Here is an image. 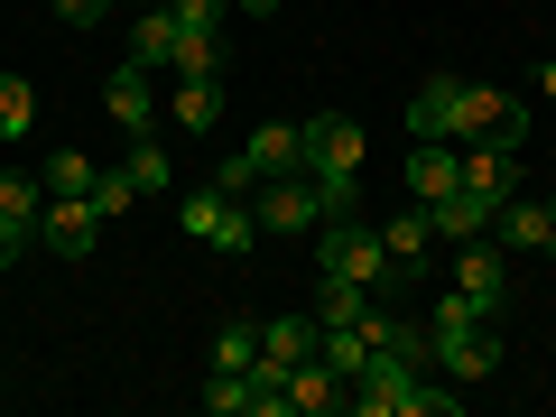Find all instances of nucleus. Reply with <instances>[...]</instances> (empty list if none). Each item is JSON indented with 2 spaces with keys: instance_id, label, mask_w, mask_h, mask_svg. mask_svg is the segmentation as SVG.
Masks as SVG:
<instances>
[{
  "instance_id": "19",
  "label": "nucleus",
  "mask_w": 556,
  "mask_h": 417,
  "mask_svg": "<svg viewBox=\"0 0 556 417\" xmlns=\"http://www.w3.org/2000/svg\"><path fill=\"white\" fill-rule=\"evenodd\" d=\"M167 112H177V130H214L223 121V75H177Z\"/></svg>"
},
{
  "instance_id": "9",
  "label": "nucleus",
  "mask_w": 556,
  "mask_h": 417,
  "mask_svg": "<svg viewBox=\"0 0 556 417\" xmlns=\"http://www.w3.org/2000/svg\"><path fill=\"white\" fill-rule=\"evenodd\" d=\"M464 130V75H427L408 93V139H455Z\"/></svg>"
},
{
  "instance_id": "25",
  "label": "nucleus",
  "mask_w": 556,
  "mask_h": 417,
  "mask_svg": "<svg viewBox=\"0 0 556 417\" xmlns=\"http://www.w3.org/2000/svg\"><path fill=\"white\" fill-rule=\"evenodd\" d=\"M38 177H47V195H93V177H102V167H93V159H75V149H56V159H47Z\"/></svg>"
},
{
  "instance_id": "23",
  "label": "nucleus",
  "mask_w": 556,
  "mask_h": 417,
  "mask_svg": "<svg viewBox=\"0 0 556 417\" xmlns=\"http://www.w3.org/2000/svg\"><path fill=\"white\" fill-rule=\"evenodd\" d=\"M38 130V93H28V75H0V139H28Z\"/></svg>"
},
{
  "instance_id": "4",
  "label": "nucleus",
  "mask_w": 556,
  "mask_h": 417,
  "mask_svg": "<svg viewBox=\"0 0 556 417\" xmlns=\"http://www.w3.org/2000/svg\"><path fill=\"white\" fill-rule=\"evenodd\" d=\"M177 223H186V241H204V251H223V260H241L260 241L251 195H223V186H195V195L177 204Z\"/></svg>"
},
{
  "instance_id": "22",
  "label": "nucleus",
  "mask_w": 556,
  "mask_h": 417,
  "mask_svg": "<svg viewBox=\"0 0 556 417\" xmlns=\"http://www.w3.org/2000/svg\"><path fill=\"white\" fill-rule=\"evenodd\" d=\"M130 186L139 195H167V186H177V159H167L159 139H130Z\"/></svg>"
},
{
  "instance_id": "32",
  "label": "nucleus",
  "mask_w": 556,
  "mask_h": 417,
  "mask_svg": "<svg viewBox=\"0 0 556 417\" xmlns=\"http://www.w3.org/2000/svg\"><path fill=\"white\" fill-rule=\"evenodd\" d=\"M130 10H167V0H130Z\"/></svg>"
},
{
  "instance_id": "28",
  "label": "nucleus",
  "mask_w": 556,
  "mask_h": 417,
  "mask_svg": "<svg viewBox=\"0 0 556 417\" xmlns=\"http://www.w3.org/2000/svg\"><path fill=\"white\" fill-rule=\"evenodd\" d=\"M102 10H112V0H56V20H65V28H93Z\"/></svg>"
},
{
  "instance_id": "29",
  "label": "nucleus",
  "mask_w": 556,
  "mask_h": 417,
  "mask_svg": "<svg viewBox=\"0 0 556 417\" xmlns=\"http://www.w3.org/2000/svg\"><path fill=\"white\" fill-rule=\"evenodd\" d=\"M28 241H38V232H20V223L0 214V269H10V260H28Z\"/></svg>"
},
{
  "instance_id": "18",
  "label": "nucleus",
  "mask_w": 556,
  "mask_h": 417,
  "mask_svg": "<svg viewBox=\"0 0 556 417\" xmlns=\"http://www.w3.org/2000/svg\"><path fill=\"white\" fill-rule=\"evenodd\" d=\"M362 334H371V353H399V362H437V343H427V325L417 316H362Z\"/></svg>"
},
{
  "instance_id": "1",
  "label": "nucleus",
  "mask_w": 556,
  "mask_h": 417,
  "mask_svg": "<svg viewBox=\"0 0 556 417\" xmlns=\"http://www.w3.org/2000/svg\"><path fill=\"white\" fill-rule=\"evenodd\" d=\"M427 343H437V371L464 380V390H482V380L501 371V316H482L464 288H445V298L427 306Z\"/></svg>"
},
{
  "instance_id": "17",
  "label": "nucleus",
  "mask_w": 556,
  "mask_h": 417,
  "mask_svg": "<svg viewBox=\"0 0 556 417\" xmlns=\"http://www.w3.org/2000/svg\"><path fill=\"white\" fill-rule=\"evenodd\" d=\"M316 334H325L316 316H260V353H269L278 371H298V362L316 353Z\"/></svg>"
},
{
  "instance_id": "3",
  "label": "nucleus",
  "mask_w": 556,
  "mask_h": 417,
  "mask_svg": "<svg viewBox=\"0 0 556 417\" xmlns=\"http://www.w3.org/2000/svg\"><path fill=\"white\" fill-rule=\"evenodd\" d=\"M298 130H306V186H316L325 223L353 214V204H362V121L316 112V121H298Z\"/></svg>"
},
{
  "instance_id": "31",
  "label": "nucleus",
  "mask_w": 556,
  "mask_h": 417,
  "mask_svg": "<svg viewBox=\"0 0 556 417\" xmlns=\"http://www.w3.org/2000/svg\"><path fill=\"white\" fill-rule=\"evenodd\" d=\"M232 10H251V20H269V10H278V0H232Z\"/></svg>"
},
{
  "instance_id": "14",
  "label": "nucleus",
  "mask_w": 556,
  "mask_h": 417,
  "mask_svg": "<svg viewBox=\"0 0 556 417\" xmlns=\"http://www.w3.org/2000/svg\"><path fill=\"white\" fill-rule=\"evenodd\" d=\"M427 223H437V241H482V232L501 223V204H492V195H464V186H455L445 204H427Z\"/></svg>"
},
{
  "instance_id": "10",
  "label": "nucleus",
  "mask_w": 556,
  "mask_h": 417,
  "mask_svg": "<svg viewBox=\"0 0 556 417\" xmlns=\"http://www.w3.org/2000/svg\"><path fill=\"white\" fill-rule=\"evenodd\" d=\"M241 167H251V177H306V130H298V121L251 130V139H241Z\"/></svg>"
},
{
  "instance_id": "12",
  "label": "nucleus",
  "mask_w": 556,
  "mask_h": 417,
  "mask_svg": "<svg viewBox=\"0 0 556 417\" xmlns=\"http://www.w3.org/2000/svg\"><path fill=\"white\" fill-rule=\"evenodd\" d=\"M455 186H464L455 139H417V149H408V204H445Z\"/></svg>"
},
{
  "instance_id": "11",
  "label": "nucleus",
  "mask_w": 556,
  "mask_h": 417,
  "mask_svg": "<svg viewBox=\"0 0 556 417\" xmlns=\"http://www.w3.org/2000/svg\"><path fill=\"white\" fill-rule=\"evenodd\" d=\"M102 112H112L130 139H149V121H159V84H149V65H112V84H102Z\"/></svg>"
},
{
  "instance_id": "16",
  "label": "nucleus",
  "mask_w": 556,
  "mask_h": 417,
  "mask_svg": "<svg viewBox=\"0 0 556 417\" xmlns=\"http://www.w3.org/2000/svg\"><path fill=\"white\" fill-rule=\"evenodd\" d=\"M455 288L482 306V316H501L510 306V278H501V251H482V241H464V269H455Z\"/></svg>"
},
{
  "instance_id": "15",
  "label": "nucleus",
  "mask_w": 556,
  "mask_h": 417,
  "mask_svg": "<svg viewBox=\"0 0 556 417\" xmlns=\"http://www.w3.org/2000/svg\"><path fill=\"white\" fill-rule=\"evenodd\" d=\"M455 159H464V195H510V159H519V149H501V139H464V149H455Z\"/></svg>"
},
{
  "instance_id": "20",
  "label": "nucleus",
  "mask_w": 556,
  "mask_h": 417,
  "mask_svg": "<svg viewBox=\"0 0 556 417\" xmlns=\"http://www.w3.org/2000/svg\"><path fill=\"white\" fill-rule=\"evenodd\" d=\"M167 56H177V10H130V65L159 75Z\"/></svg>"
},
{
  "instance_id": "13",
  "label": "nucleus",
  "mask_w": 556,
  "mask_h": 417,
  "mask_svg": "<svg viewBox=\"0 0 556 417\" xmlns=\"http://www.w3.org/2000/svg\"><path fill=\"white\" fill-rule=\"evenodd\" d=\"M510 251H529V260H556V214L547 204H519V195H501V223H492Z\"/></svg>"
},
{
  "instance_id": "5",
  "label": "nucleus",
  "mask_w": 556,
  "mask_h": 417,
  "mask_svg": "<svg viewBox=\"0 0 556 417\" xmlns=\"http://www.w3.org/2000/svg\"><path fill=\"white\" fill-rule=\"evenodd\" d=\"M316 278H353V288H390V251L380 232H362L353 214L316 223Z\"/></svg>"
},
{
  "instance_id": "8",
  "label": "nucleus",
  "mask_w": 556,
  "mask_h": 417,
  "mask_svg": "<svg viewBox=\"0 0 556 417\" xmlns=\"http://www.w3.org/2000/svg\"><path fill=\"white\" fill-rule=\"evenodd\" d=\"M38 241H47L56 260H93V241H102V204H93V195H47Z\"/></svg>"
},
{
  "instance_id": "7",
  "label": "nucleus",
  "mask_w": 556,
  "mask_h": 417,
  "mask_svg": "<svg viewBox=\"0 0 556 417\" xmlns=\"http://www.w3.org/2000/svg\"><path fill=\"white\" fill-rule=\"evenodd\" d=\"M455 139H501V149H519V139H529V102L501 93V84H464V130Z\"/></svg>"
},
{
  "instance_id": "21",
  "label": "nucleus",
  "mask_w": 556,
  "mask_h": 417,
  "mask_svg": "<svg viewBox=\"0 0 556 417\" xmlns=\"http://www.w3.org/2000/svg\"><path fill=\"white\" fill-rule=\"evenodd\" d=\"M0 214L20 223V232H38V214H47V177H28V167H10V177H0Z\"/></svg>"
},
{
  "instance_id": "24",
  "label": "nucleus",
  "mask_w": 556,
  "mask_h": 417,
  "mask_svg": "<svg viewBox=\"0 0 556 417\" xmlns=\"http://www.w3.org/2000/svg\"><path fill=\"white\" fill-rule=\"evenodd\" d=\"M251 362H260V325L232 316V325L214 334V371H251Z\"/></svg>"
},
{
  "instance_id": "27",
  "label": "nucleus",
  "mask_w": 556,
  "mask_h": 417,
  "mask_svg": "<svg viewBox=\"0 0 556 417\" xmlns=\"http://www.w3.org/2000/svg\"><path fill=\"white\" fill-rule=\"evenodd\" d=\"M130 195H139V186H130V167H102V177H93V204H102V223H112V214H130Z\"/></svg>"
},
{
  "instance_id": "30",
  "label": "nucleus",
  "mask_w": 556,
  "mask_h": 417,
  "mask_svg": "<svg viewBox=\"0 0 556 417\" xmlns=\"http://www.w3.org/2000/svg\"><path fill=\"white\" fill-rule=\"evenodd\" d=\"M538 93H547V102H556V56H547V65H538Z\"/></svg>"
},
{
  "instance_id": "33",
  "label": "nucleus",
  "mask_w": 556,
  "mask_h": 417,
  "mask_svg": "<svg viewBox=\"0 0 556 417\" xmlns=\"http://www.w3.org/2000/svg\"><path fill=\"white\" fill-rule=\"evenodd\" d=\"M547 214H556V195H547Z\"/></svg>"
},
{
  "instance_id": "6",
  "label": "nucleus",
  "mask_w": 556,
  "mask_h": 417,
  "mask_svg": "<svg viewBox=\"0 0 556 417\" xmlns=\"http://www.w3.org/2000/svg\"><path fill=\"white\" fill-rule=\"evenodd\" d=\"M251 223H260V241H298V232L325 223V204H316L306 177H260L251 186Z\"/></svg>"
},
{
  "instance_id": "2",
  "label": "nucleus",
  "mask_w": 556,
  "mask_h": 417,
  "mask_svg": "<svg viewBox=\"0 0 556 417\" xmlns=\"http://www.w3.org/2000/svg\"><path fill=\"white\" fill-rule=\"evenodd\" d=\"M353 417H455L464 390H427V362H399V353H371L362 380L343 390Z\"/></svg>"
},
{
  "instance_id": "26",
  "label": "nucleus",
  "mask_w": 556,
  "mask_h": 417,
  "mask_svg": "<svg viewBox=\"0 0 556 417\" xmlns=\"http://www.w3.org/2000/svg\"><path fill=\"white\" fill-rule=\"evenodd\" d=\"M204 408L214 417H251V371H214L204 380Z\"/></svg>"
}]
</instances>
